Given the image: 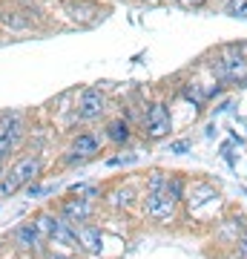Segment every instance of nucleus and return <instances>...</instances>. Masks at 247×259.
Wrapping results in <instances>:
<instances>
[{
	"instance_id": "f257e3e1",
	"label": "nucleus",
	"mask_w": 247,
	"mask_h": 259,
	"mask_svg": "<svg viewBox=\"0 0 247 259\" xmlns=\"http://www.w3.org/2000/svg\"><path fill=\"white\" fill-rule=\"evenodd\" d=\"M40 170H43L40 156H23V158H18L6 173H0V199L15 196L20 187H29L32 182H37Z\"/></svg>"
},
{
	"instance_id": "f03ea898",
	"label": "nucleus",
	"mask_w": 247,
	"mask_h": 259,
	"mask_svg": "<svg viewBox=\"0 0 247 259\" xmlns=\"http://www.w3.org/2000/svg\"><path fill=\"white\" fill-rule=\"evenodd\" d=\"M213 72L227 83H244L247 81V47H221Z\"/></svg>"
},
{
	"instance_id": "7ed1b4c3",
	"label": "nucleus",
	"mask_w": 247,
	"mask_h": 259,
	"mask_svg": "<svg viewBox=\"0 0 247 259\" xmlns=\"http://www.w3.org/2000/svg\"><path fill=\"white\" fill-rule=\"evenodd\" d=\"M23 133H26V124L20 112H0V161L20 147Z\"/></svg>"
},
{
	"instance_id": "20e7f679",
	"label": "nucleus",
	"mask_w": 247,
	"mask_h": 259,
	"mask_svg": "<svg viewBox=\"0 0 247 259\" xmlns=\"http://www.w3.org/2000/svg\"><path fill=\"white\" fill-rule=\"evenodd\" d=\"M173 130V115H170V107L164 101H153L144 112V136L150 141H161L170 136Z\"/></svg>"
},
{
	"instance_id": "39448f33",
	"label": "nucleus",
	"mask_w": 247,
	"mask_h": 259,
	"mask_svg": "<svg viewBox=\"0 0 247 259\" xmlns=\"http://www.w3.org/2000/svg\"><path fill=\"white\" fill-rule=\"evenodd\" d=\"M144 213H146V219H153V222H158V225H170V222H175L178 202H173L167 193L146 190L144 193Z\"/></svg>"
},
{
	"instance_id": "423d86ee",
	"label": "nucleus",
	"mask_w": 247,
	"mask_h": 259,
	"mask_svg": "<svg viewBox=\"0 0 247 259\" xmlns=\"http://www.w3.org/2000/svg\"><path fill=\"white\" fill-rule=\"evenodd\" d=\"M104 110H107V95L98 90V87H86L78 98V118L81 121H95L101 118Z\"/></svg>"
},
{
	"instance_id": "0eeeda50",
	"label": "nucleus",
	"mask_w": 247,
	"mask_h": 259,
	"mask_svg": "<svg viewBox=\"0 0 247 259\" xmlns=\"http://www.w3.org/2000/svg\"><path fill=\"white\" fill-rule=\"evenodd\" d=\"M92 210H95L92 202L89 199H81V196H69V199H64V202L58 204V216H61L64 222H69V225L89 222Z\"/></svg>"
},
{
	"instance_id": "6e6552de",
	"label": "nucleus",
	"mask_w": 247,
	"mask_h": 259,
	"mask_svg": "<svg viewBox=\"0 0 247 259\" xmlns=\"http://www.w3.org/2000/svg\"><path fill=\"white\" fill-rule=\"evenodd\" d=\"M75 236H78V248L86 250L89 256H101V250H104V233L98 225H89V222H83V225H75Z\"/></svg>"
},
{
	"instance_id": "1a4fd4ad",
	"label": "nucleus",
	"mask_w": 247,
	"mask_h": 259,
	"mask_svg": "<svg viewBox=\"0 0 247 259\" xmlns=\"http://www.w3.org/2000/svg\"><path fill=\"white\" fill-rule=\"evenodd\" d=\"M101 153V144H98V139L95 136H89V133H81V136H75L72 139V147H69V164H81V161H89V158H95Z\"/></svg>"
},
{
	"instance_id": "9d476101",
	"label": "nucleus",
	"mask_w": 247,
	"mask_h": 259,
	"mask_svg": "<svg viewBox=\"0 0 247 259\" xmlns=\"http://www.w3.org/2000/svg\"><path fill=\"white\" fill-rule=\"evenodd\" d=\"M46 239L52 242V245H61V248L66 250H75L78 248V236H75V225L64 222L61 216L55 219V225H52V231H49V236Z\"/></svg>"
},
{
	"instance_id": "9b49d317",
	"label": "nucleus",
	"mask_w": 247,
	"mask_h": 259,
	"mask_svg": "<svg viewBox=\"0 0 247 259\" xmlns=\"http://www.w3.org/2000/svg\"><path fill=\"white\" fill-rule=\"evenodd\" d=\"M40 242H43V236H40V231L35 228V222L20 225L18 231H15V245L23 248V250H37L40 248Z\"/></svg>"
},
{
	"instance_id": "f8f14e48",
	"label": "nucleus",
	"mask_w": 247,
	"mask_h": 259,
	"mask_svg": "<svg viewBox=\"0 0 247 259\" xmlns=\"http://www.w3.org/2000/svg\"><path fill=\"white\" fill-rule=\"evenodd\" d=\"M107 139L112 141V144H118V147H124L129 139H132V130H129V124L124 118H115L107 124Z\"/></svg>"
},
{
	"instance_id": "ddd939ff",
	"label": "nucleus",
	"mask_w": 247,
	"mask_h": 259,
	"mask_svg": "<svg viewBox=\"0 0 247 259\" xmlns=\"http://www.w3.org/2000/svg\"><path fill=\"white\" fill-rule=\"evenodd\" d=\"M167 182H170V176H167V173H161V170H153V173L146 176V190L167 193Z\"/></svg>"
},
{
	"instance_id": "4468645a",
	"label": "nucleus",
	"mask_w": 247,
	"mask_h": 259,
	"mask_svg": "<svg viewBox=\"0 0 247 259\" xmlns=\"http://www.w3.org/2000/svg\"><path fill=\"white\" fill-rule=\"evenodd\" d=\"M132 199H135L132 187H118V190H115V196L110 199V204H115V207H129V204H132Z\"/></svg>"
},
{
	"instance_id": "2eb2a0df",
	"label": "nucleus",
	"mask_w": 247,
	"mask_h": 259,
	"mask_svg": "<svg viewBox=\"0 0 247 259\" xmlns=\"http://www.w3.org/2000/svg\"><path fill=\"white\" fill-rule=\"evenodd\" d=\"M167 196H170L173 202H184V182H181V176H170V182H167Z\"/></svg>"
},
{
	"instance_id": "dca6fc26",
	"label": "nucleus",
	"mask_w": 247,
	"mask_h": 259,
	"mask_svg": "<svg viewBox=\"0 0 247 259\" xmlns=\"http://www.w3.org/2000/svg\"><path fill=\"white\" fill-rule=\"evenodd\" d=\"M224 15H230V18H247V0H227L224 3Z\"/></svg>"
},
{
	"instance_id": "f3484780",
	"label": "nucleus",
	"mask_w": 247,
	"mask_h": 259,
	"mask_svg": "<svg viewBox=\"0 0 247 259\" xmlns=\"http://www.w3.org/2000/svg\"><path fill=\"white\" fill-rule=\"evenodd\" d=\"M101 193V187H95V185H86V182H81V185H72V196H81V199H95V196Z\"/></svg>"
},
{
	"instance_id": "a211bd4d",
	"label": "nucleus",
	"mask_w": 247,
	"mask_h": 259,
	"mask_svg": "<svg viewBox=\"0 0 247 259\" xmlns=\"http://www.w3.org/2000/svg\"><path fill=\"white\" fill-rule=\"evenodd\" d=\"M181 9H202V6H207L210 0H175Z\"/></svg>"
},
{
	"instance_id": "6ab92c4d",
	"label": "nucleus",
	"mask_w": 247,
	"mask_h": 259,
	"mask_svg": "<svg viewBox=\"0 0 247 259\" xmlns=\"http://www.w3.org/2000/svg\"><path fill=\"white\" fill-rule=\"evenodd\" d=\"M190 150V141H175V144H170V153H187Z\"/></svg>"
},
{
	"instance_id": "aec40b11",
	"label": "nucleus",
	"mask_w": 247,
	"mask_h": 259,
	"mask_svg": "<svg viewBox=\"0 0 247 259\" xmlns=\"http://www.w3.org/2000/svg\"><path fill=\"white\" fill-rule=\"evenodd\" d=\"M146 3H161V0H146Z\"/></svg>"
},
{
	"instance_id": "412c9836",
	"label": "nucleus",
	"mask_w": 247,
	"mask_h": 259,
	"mask_svg": "<svg viewBox=\"0 0 247 259\" xmlns=\"http://www.w3.org/2000/svg\"><path fill=\"white\" fill-rule=\"evenodd\" d=\"M58 259H61V256H58ZM66 259H72V256H66Z\"/></svg>"
},
{
	"instance_id": "4be33fe9",
	"label": "nucleus",
	"mask_w": 247,
	"mask_h": 259,
	"mask_svg": "<svg viewBox=\"0 0 247 259\" xmlns=\"http://www.w3.org/2000/svg\"><path fill=\"white\" fill-rule=\"evenodd\" d=\"M0 173H3V170H0Z\"/></svg>"
}]
</instances>
